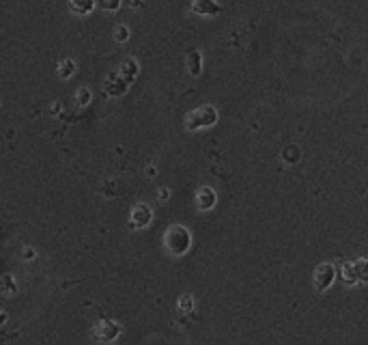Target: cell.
<instances>
[{
	"label": "cell",
	"instance_id": "5bb4252c",
	"mask_svg": "<svg viewBox=\"0 0 368 345\" xmlns=\"http://www.w3.org/2000/svg\"><path fill=\"white\" fill-rule=\"evenodd\" d=\"M97 4L104 11H116L121 7V0H97Z\"/></svg>",
	"mask_w": 368,
	"mask_h": 345
},
{
	"label": "cell",
	"instance_id": "8fae6325",
	"mask_svg": "<svg viewBox=\"0 0 368 345\" xmlns=\"http://www.w3.org/2000/svg\"><path fill=\"white\" fill-rule=\"evenodd\" d=\"M15 291H18V287H15V280L11 278L9 274L0 278V294H2V296H13Z\"/></svg>",
	"mask_w": 368,
	"mask_h": 345
},
{
	"label": "cell",
	"instance_id": "3957f363",
	"mask_svg": "<svg viewBox=\"0 0 368 345\" xmlns=\"http://www.w3.org/2000/svg\"><path fill=\"white\" fill-rule=\"evenodd\" d=\"M118 332H121V328H118V323H115L112 320H101V321H97L95 328H93V337L101 343L115 341V339L118 337Z\"/></svg>",
	"mask_w": 368,
	"mask_h": 345
},
{
	"label": "cell",
	"instance_id": "ba28073f",
	"mask_svg": "<svg viewBox=\"0 0 368 345\" xmlns=\"http://www.w3.org/2000/svg\"><path fill=\"white\" fill-rule=\"evenodd\" d=\"M118 74H121L123 80H127V82L132 84L134 80H136V75H138V63L132 61V58H127V61H123L121 69H118Z\"/></svg>",
	"mask_w": 368,
	"mask_h": 345
},
{
	"label": "cell",
	"instance_id": "277c9868",
	"mask_svg": "<svg viewBox=\"0 0 368 345\" xmlns=\"http://www.w3.org/2000/svg\"><path fill=\"white\" fill-rule=\"evenodd\" d=\"M151 220H153V212H151V207L144 203H138L136 207L132 209V216H129L132 229H144V226H149Z\"/></svg>",
	"mask_w": 368,
	"mask_h": 345
},
{
	"label": "cell",
	"instance_id": "52a82bcc",
	"mask_svg": "<svg viewBox=\"0 0 368 345\" xmlns=\"http://www.w3.org/2000/svg\"><path fill=\"white\" fill-rule=\"evenodd\" d=\"M97 0H69V7H71V11L75 15H89L93 13Z\"/></svg>",
	"mask_w": 368,
	"mask_h": 345
},
{
	"label": "cell",
	"instance_id": "7a4b0ae2",
	"mask_svg": "<svg viewBox=\"0 0 368 345\" xmlns=\"http://www.w3.org/2000/svg\"><path fill=\"white\" fill-rule=\"evenodd\" d=\"M215 117H218V115H215L213 108L205 106V108H198V110L189 112L187 119H185V125H187V129L209 127V125H213V123H215Z\"/></svg>",
	"mask_w": 368,
	"mask_h": 345
},
{
	"label": "cell",
	"instance_id": "5b68a950",
	"mask_svg": "<svg viewBox=\"0 0 368 345\" xmlns=\"http://www.w3.org/2000/svg\"><path fill=\"white\" fill-rule=\"evenodd\" d=\"M127 86H129V82L121 78V74H118V72H112V74L106 78V82H104V91H106V95H110V97H118V95L125 93Z\"/></svg>",
	"mask_w": 368,
	"mask_h": 345
},
{
	"label": "cell",
	"instance_id": "e0dca14e",
	"mask_svg": "<svg viewBox=\"0 0 368 345\" xmlns=\"http://www.w3.org/2000/svg\"><path fill=\"white\" fill-rule=\"evenodd\" d=\"M129 4H132V7H140V4H142V0H129Z\"/></svg>",
	"mask_w": 368,
	"mask_h": 345
},
{
	"label": "cell",
	"instance_id": "7c38bea8",
	"mask_svg": "<svg viewBox=\"0 0 368 345\" xmlns=\"http://www.w3.org/2000/svg\"><path fill=\"white\" fill-rule=\"evenodd\" d=\"M215 201V197L209 192V188H203V190L198 192V205H200V209H209L211 205H213Z\"/></svg>",
	"mask_w": 368,
	"mask_h": 345
},
{
	"label": "cell",
	"instance_id": "30bf717a",
	"mask_svg": "<svg viewBox=\"0 0 368 345\" xmlns=\"http://www.w3.org/2000/svg\"><path fill=\"white\" fill-rule=\"evenodd\" d=\"M91 99H93V93H91V89H86V86H82V89L75 91V104H78L80 108L89 106Z\"/></svg>",
	"mask_w": 368,
	"mask_h": 345
},
{
	"label": "cell",
	"instance_id": "9a60e30c",
	"mask_svg": "<svg viewBox=\"0 0 368 345\" xmlns=\"http://www.w3.org/2000/svg\"><path fill=\"white\" fill-rule=\"evenodd\" d=\"M37 257V252H35V248H24V250H22V261H32V259Z\"/></svg>",
	"mask_w": 368,
	"mask_h": 345
},
{
	"label": "cell",
	"instance_id": "6da1fadb",
	"mask_svg": "<svg viewBox=\"0 0 368 345\" xmlns=\"http://www.w3.org/2000/svg\"><path fill=\"white\" fill-rule=\"evenodd\" d=\"M189 242H192V237H189V231L185 226L175 224L164 233V246L170 255H177V257L183 255L189 248Z\"/></svg>",
	"mask_w": 368,
	"mask_h": 345
},
{
	"label": "cell",
	"instance_id": "4fadbf2b",
	"mask_svg": "<svg viewBox=\"0 0 368 345\" xmlns=\"http://www.w3.org/2000/svg\"><path fill=\"white\" fill-rule=\"evenodd\" d=\"M127 39H129V28H127V26H123V24H118L115 28V41L125 43Z\"/></svg>",
	"mask_w": 368,
	"mask_h": 345
},
{
	"label": "cell",
	"instance_id": "2e32d148",
	"mask_svg": "<svg viewBox=\"0 0 368 345\" xmlns=\"http://www.w3.org/2000/svg\"><path fill=\"white\" fill-rule=\"evenodd\" d=\"M4 321H7V313H4L2 309H0V326H2Z\"/></svg>",
	"mask_w": 368,
	"mask_h": 345
},
{
	"label": "cell",
	"instance_id": "8992f818",
	"mask_svg": "<svg viewBox=\"0 0 368 345\" xmlns=\"http://www.w3.org/2000/svg\"><path fill=\"white\" fill-rule=\"evenodd\" d=\"M192 9L196 11L198 15H207V18L220 13L218 2H213V0H192Z\"/></svg>",
	"mask_w": 368,
	"mask_h": 345
},
{
	"label": "cell",
	"instance_id": "9c48e42d",
	"mask_svg": "<svg viewBox=\"0 0 368 345\" xmlns=\"http://www.w3.org/2000/svg\"><path fill=\"white\" fill-rule=\"evenodd\" d=\"M56 74H58V78H61V80H69L75 74V63L71 61V58H63V61H58Z\"/></svg>",
	"mask_w": 368,
	"mask_h": 345
}]
</instances>
